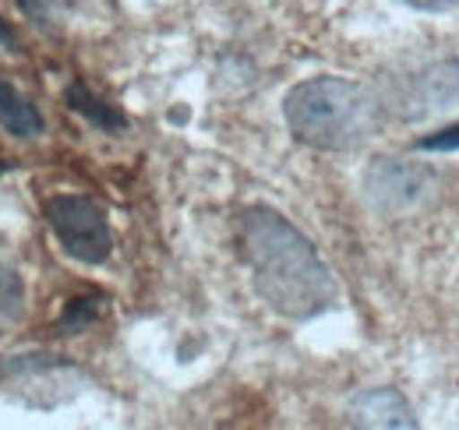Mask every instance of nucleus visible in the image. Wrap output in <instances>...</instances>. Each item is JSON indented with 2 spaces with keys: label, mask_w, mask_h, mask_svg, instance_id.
Instances as JSON below:
<instances>
[{
  "label": "nucleus",
  "mask_w": 459,
  "mask_h": 430,
  "mask_svg": "<svg viewBox=\"0 0 459 430\" xmlns=\"http://www.w3.org/2000/svg\"><path fill=\"white\" fill-rule=\"evenodd\" d=\"M240 258L258 297L290 322H307L336 304V279L311 240L276 209L251 205L237 219Z\"/></svg>",
  "instance_id": "1"
},
{
  "label": "nucleus",
  "mask_w": 459,
  "mask_h": 430,
  "mask_svg": "<svg viewBox=\"0 0 459 430\" xmlns=\"http://www.w3.org/2000/svg\"><path fill=\"white\" fill-rule=\"evenodd\" d=\"M283 113L293 138L322 152L360 149L382 124V103L375 92L346 78H311L293 85Z\"/></svg>",
  "instance_id": "2"
},
{
  "label": "nucleus",
  "mask_w": 459,
  "mask_h": 430,
  "mask_svg": "<svg viewBox=\"0 0 459 430\" xmlns=\"http://www.w3.org/2000/svg\"><path fill=\"white\" fill-rule=\"evenodd\" d=\"M47 226L54 229L60 247L82 262V265H103L114 251V236H110V222L103 205H96L85 194H57L43 205Z\"/></svg>",
  "instance_id": "3"
},
{
  "label": "nucleus",
  "mask_w": 459,
  "mask_h": 430,
  "mask_svg": "<svg viewBox=\"0 0 459 430\" xmlns=\"http://www.w3.org/2000/svg\"><path fill=\"white\" fill-rule=\"evenodd\" d=\"M82 384V374L64 360L47 353H22L0 360V391L14 395L32 409H54L67 402Z\"/></svg>",
  "instance_id": "4"
},
{
  "label": "nucleus",
  "mask_w": 459,
  "mask_h": 430,
  "mask_svg": "<svg viewBox=\"0 0 459 430\" xmlns=\"http://www.w3.org/2000/svg\"><path fill=\"white\" fill-rule=\"evenodd\" d=\"M364 191L378 212H406L435 191V173L420 162L375 159L364 176Z\"/></svg>",
  "instance_id": "5"
},
{
  "label": "nucleus",
  "mask_w": 459,
  "mask_h": 430,
  "mask_svg": "<svg viewBox=\"0 0 459 430\" xmlns=\"http://www.w3.org/2000/svg\"><path fill=\"white\" fill-rule=\"evenodd\" d=\"M459 103V64L456 60H438L417 71V78L403 92V113L406 116H428L435 109H446Z\"/></svg>",
  "instance_id": "6"
},
{
  "label": "nucleus",
  "mask_w": 459,
  "mask_h": 430,
  "mask_svg": "<svg viewBox=\"0 0 459 430\" xmlns=\"http://www.w3.org/2000/svg\"><path fill=\"white\" fill-rule=\"evenodd\" d=\"M350 413L364 427H413V409L393 388H368L350 402Z\"/></svg>",
  "instance_id": "7"
},
{
  "label": "nucleus",
  "mask_w": 459,
  "mask_h": 430,
  "mask_svg": "<svg viewBox=\"0 0 459 430\" xmlns=\"http://www.w3.org/2000/svg\"><path fill=\"white\" fill-rule=\"evenodd\" d=\"M0 127L14 138H39L43 134V116L11 82L0 78Z\"/></svg>",
  "instance_id": "8"
},
{
  "label": "nucleus",
  "mask_w": 459,
  "mask_h": 430,
  "mask_svg": "<svg viewBox=\"0 0 459 430\" xmlns=\"http://www.w3.org/2000/svg\"><path fill=\"white\" fill-rule=\"evenodd\" d=\"M64 103L74 109V113L89 116V120H92L96 127H103V131H124V127H127V116L117 107H110L107 99H100L85 82H71L67 92H64Z\"/></svg>",
  "instance_id": "9"
},
{
  "label": "nucleus",
  "mask_w": 459,
  "mask_h": 430,
  "mask_svg": "<svg viewBox=\"0 0 459 430\" xmlns=\"http://www.w3.org/2000/svg\"><path fill=\"white\" fill-rule=\"evenodd\" d=\"M22 311H25V289H22V279H18V271L7 269V265L0 262V331L18 322Z\"/></svg>",
  "instance_id": "10"
},
{
  "label": "nucleus",
  "mask_w": 459,
  "mask_h": 430,
  "mask_svg": "<svg viewBox=\"0 0 459 430\" xmlns=\"http://www.w3.org/2000/svg\"><path fill=\"white\" fill-rule=\"evenodd\" d=\"M67 4H71V0H22L25 14L36 18V22H57L60 14L67 11Z\"/></svg>",
  "instance_id": "11"
},
{
  "label": "nucleus",
  "mask_w": 459,
  "mask_h": 430,
  "mask_svg": "<svg viewBox=\"0 0 459 430\" xmlns=\"http://www.w3.org/2000/svg\"><path fill=\"white\" fill-rule=\"evenodd\" d=\"M96 314H100V300H74L60 328H64V331H78L82 324H89L92 318H96Z\"/></svg>",
  "instance_id": "12"
},
{
  "label": "nucleus",
  "mask_w": 459,
  "mask_h": 430,
  "mask_svg": "<svg viewBox=\"0 0 459 430\" xmlns=\"http://www.w3.org/2000/svg\"><path fill=\"white\" fill-rule=\"evenodd\" d=\"M420 149H459V127H449L442 131L438 138H424Z\"/></svg>",
  "instance_id": "13"
},
{
  "label": "nucleus",
  "mask_w": 459,
  "mask_h": 430,
  "mask_svg": "<svg viewBox=\"0 0 459 430\" xmlns=\"http://www.w3.org/2000/svg\"><path fill=\"white\" fill-rule=\"evenodd\" d=\"M403 4H410L417 11H449V7H456L459 0H403Z\"/></svg>",
  "instance_id": "14"
},
{
  "label": "nucleus",
  "mask_w": 459,
  "mask_h": 430,
  "mask_svg": "<svg viewBox=\"0 0 459 430\" xmlns=\"http://www.w3.org/2000/svg\"><path fill=\"white\" fill-rule=\"evenodd\" d=\"M0 43H4L7 50H14V54H18V39H14V32L4 25V18H0Z\"/></svg>",
  "instance_id": "15"
},
{
  "label": "nucleus",
  "mask_w": 459,
  "mask_h": 430,
  "mask_svg": "<svg viewBox=\"0 0 459 430\" xmlns=\"http://www.w3.org/2000/svg\"><path fill=\"white\" fill-rule=\"evenodd\" d=\"M4 169H7V162H4V159H0V173H4Z\"/></svg>",
  "instance_id": "16"
}]
</instances>
